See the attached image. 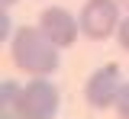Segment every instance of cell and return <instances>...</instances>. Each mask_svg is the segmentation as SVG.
<instances>
[{
    "label": "cell",
    "mask_w": 129,
    "mask_h": 119,
    "mask_svg": "<svg viewBox=\"0 0 129 119\" xmlns=\"http://www.w3.org/2000/svg\"><path fill=\"white\" fill-rule=\"evenodd\" d=\"M39 29L58 45V48H68L74 39H78V32H81V23L64 7H45L42 10V16H39Z\"/></svg>",
    "instance_id": "5b68a950"
},
{
    "label": "cell",
    "mask_w": 129,
    "mask_h": 119,
    "mask_svg": "<svg viewBox=\"0 0 129 119\" xmlns=\"http://www.w3.org/2000/svg\"><path fill=\"white\" fill-rule=\"evenodd\" d=\"M119 65H103V68H97L90 77H87V84H84V100L90 103L94 109H107L116 103V93H119Z\"/></svg>",
    "instance_id": "277c9868"
},
{
    "label": "cell",
    "mask_w": 129,
    "mask_h": 119,
    "mask_svg": "<svg viewBox=\"0 0 129 119\" xmlns=\"http://www.w3.org/2000/svg\"><path fill=\"white\" fill-rule=\"evenodd\" d=\"M119 7H123V10H126V13H129V0H119Z\"/></svg>",
    "instance_id": "8fae6325"
},
{
    "label": "cell",
    "mask_w": 129,
    "mask_h": 119,
    "mask_svg": "<svg viewBox=\"0 0 129 119\" xmlns=\"http://www.w3.org/2000/svg\"><path fill=\"white\" fill-rule=\"evenodd\" d=\"M13 61H16L19 71H26L32 77H48V74H55L58 65H61L58 45L42 29H36V26H23L13 35Z\"/></svg>",
    "instance_id": "6da1fadb"
},
{
    "label": "cell",
    "mask_w": 129,
    "mask_h": 119,
    "mask_svg": "<svg viewBox=\"0 0 129 119\" xmlns=\"http://www.w3.org/2000/svg\"><path fill=\"white\" fill-rule=\"evenodd\" d=\"M58 87L45 77H32L23 87V100H19V116L23 119H55L58 113Z\"/></svg>",
    "instance_id": "3957f363"
},
{
    "label": "cell",
    "mask_w": 129,
    "mask_h": 119,
    "mask_svg": "<svg viewBox=\"0 0 129 119\" xmlns=\"http://www.w3.org/2000/svg\"><path fill=\"white\" fill-rule=\"evenodd\" d=\"M0 42H10V10H0Z\"/></svg>",
    "instance_id": "ba28073f"
},
{
    "label": "cell",
    "mask_w": 129,
    "mask_h": 119,
    "mask_svg": "<svg viewBox=\"0 0 129 119\" xmlns=\"http://www.w3.org/2000/svg\"><path fill=\"white\" fill-rule=\"evenodd\" d=\"M116 113H119V119H129V84L119 87V93H116Z\"/></svg>",
    "instance_id": "52a82bcc"
},
{
    "label": "cell",
    "mask_w": 129,
    "mask_h": 119,
    "mask_svg": "<svg viewBox=\"0 0 129 119\" xmlns=\"http://www.w3.org/2000/svg\"><path fill=\"white\" fill-rule=\"evenodd\" d=\"M0 3H3V7L10 10V7H16V3H19V0H0Z\"/></svg>",
    "instance_id": "30bf717a"
},
{
    "label": "cell",
    "mask_w": 129,
    "mask_h": 119,
    "mask_svg": "<svg viewBox=\"0 0 129 119\" xmlns=\"http://www.w3.org/2000/svg\"><path fill=\"white\" fill-rule=\"evenodd\" d=\"M119 0H87L84 3V10H81V32L87 35V39H94V42H103V39H110L116 29H119Z\"/></svg>",
    "instance_id": "7a4b0ae2"
},
{
    "label": "cell",
    "mask_w": 129,
    "mask_h": 119,
    "mask_svg": "<svg viewBox=\"0 0 129 119\" xmlns=\"http://www.w3.org/2000/svg\"><path fill=\"white\" fill-rule=\"evenodd\" d=\"M19 100H23V87L16 81H3L0 84V119H23Z\"/></svg>",
    "instance_id": "8992f818"
},
{
    "label": "cell",
    "mask_w": 129,
    "mask_h": 119,
    "mask_svg": "<svg viewBox=\"0 0 129 119\" xmlns=\"http://www.w3.org/2000/svg\"><path fill=\"white\" fill-rule=\"evenodd\" d=\"M116 39H119V45H123V48L129 51V16L123 19V23H119V29H116Z\"/></svg>",
    "instance_id": "9c48e42d"
}]
</instances>
